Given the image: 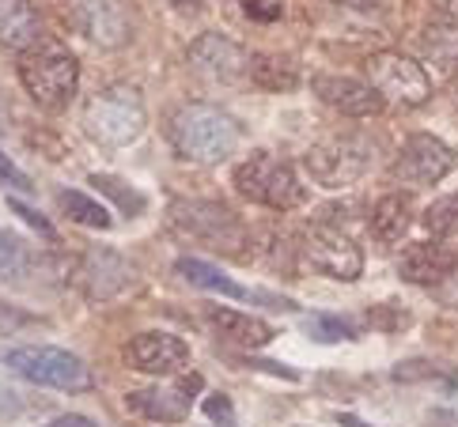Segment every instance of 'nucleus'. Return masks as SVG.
<instances>
[{"mask_svg":"<svg viewBox=\"0 0 458 427\" xmlns=\"http://www.w3.org/2000/svg\"><path fill=\"white\" fill-rule=\"evenodd\" d=\"M57 205H61L64 216H69L72 223H80V227H95V231H106V227L114 223L110 212H106L99 201H95V197L80 193V189H61V193H57Z\"/></svg>","mask_w":458,"mask_h":427,"instance_id":"obj_24","label":"nucleus"},{"mask_svg":"<svg viewBox=\"0 0 458 427\" xmlns=\"http://www.w3.org/2000/svg\"><path fill=\"white\" fill-rule=\"evenodd\" d=\"M8 208L15 212V216H23V223L27 227H35V231L42 235V239H57V231H54V220H46L38 208H30V205H23L20 197H8Z\"/></svg>","mask_w":458,"mask_h":427,"instance_id":"obj_30","label":"nucleus"},{"mask_svg":"<svg viewBox=\"0 0 458 427\" xmlns=\"http://www.w3.org/2000/svg\"><path fill=\"white\" fill-rule=\"evenodd\" d=\"M436 4L447 12V20H458V0H436Z\"/></svg>","mask_w":458,"mask_h":427,"instance_id":"obj_40","label":"nucleus"},{"mask_svg":"<svg viewBox=\"0 0 458 427\" xmlns=\"http://www.w3.org/2000/svg\"><path fill=\"white\" fill-rule=\"evenodd\" d=\"M174 272L182 276L186 284L201 288V291H216V295H227V299H250V291L242 288L239 280H232L224 269H216L212 261H201V257H178L174 261Z\"/></svg>","mask_w":458,"mask_h":427,"instance_id":"obj_21","label":"nucleus"},{"mask_svg":"<svg viewBox=\"0 0 458 427\" xmlns=\"http://www.w3.org/2000/svg\"><path fill=\"white\" fill-rule=\"evenodd\" d=\"M296 427H307V423H296Z\"/></svg>","mask_w":458,"mask_h":427,"instance_id":"obj_42","label":"nucleus"},{"mask_svg":"<svg viewBox=\"0 0 458 427\" xmlns=\"http://www.w3.org/2000/svg\"><path fill=\"white\" fill-rule=\"evenodd\" d=\"M424 231L436 235V239H451L458 235V189L447 193V197H439V201H432L428 208H424Z\"/></svg>","mask_w":458,"mask_h":427,"instance_id":"obj_26","label":"nucleus"},{"mask_svg":"<svg viewBox=\"0 0 458 427\" xmlns=\"http://www.w3.org/2000/svg\"><path fill=\"white\" fill-rule=\"evenodd\" d=\"M420 54L444 72L458 69V27L454 23H428L420 35Z\"/></svg>","mask_w":458,"mask_h":427,"instance_id":"obj_23","label":"nucleus"},{"mask_svg":"<svg viewBox=\"0 0 458 427\" xmlns=\"http://www.w3.org/2000/svg\"><path fill=\"white\" fill-rule=\"evenodd\" d=\"M167 137L174 144V155L186 163H201V167H216L239 144V121L216 103H201L190 98L182 103L171 121H167Z\"/></svg>","mask_w":458,"mask_h":427,"instance_id":"obj_1","label":"nucleus"},{"mask_svg":"<svg viewBox=\"0 0 458 427\" xmlns=\"http://www.w3.org/2000/svg\"><path fill=\"white\" fill-rule=\"evenodd\" d=\"M454 167V152L451 147L432 137V133H413L394 163V182L398 186H436L439 178H447V171Z\"/></svg>","mask_w":458,"mask_h":427,"instance_id":"obj_12","label":"nucleus"},{"mask_svg":"<svg viewBox=\"0 0 458 427\" xmlns=\"http://www.w3.org/2000/svg\"><path fill=\"white\" fill-rule=\"evenodd\" d=\"M235 189L247 197L254 205H266L273 212H292L303 205V182L296 167L281 155H269V152H254L247 155L235 167Z\"/></svg>","mask_w":458,"mask_h":427,"instance_id":"obj_6","label":"nucleus"},{"mask_svg":"<svg viewBox=\"0 0 458 427\" xmlns=\"http://www.w3.org/2000/svg\"><path fill=\"white\" fill-rule=\"evenodd\" d=\"M167 220L182 235L208 242L212 250H220L227 257H242L250 246L247 227H242L235 212L220 201H190V197H178V201L167 205Z\"/></svg>","mask_w":458,"mask_h":427,"instance_id":"obj_4","label":"nucleus"},{"mask_svg":"<svg viewBox=\"0 0 458 427\" xmlns=\"http://www.w3.org/2000/svg\"><path fill=\"white\" fill-rule=\"evenodd\" d=\"M80 284H84L91 299H99V303L114 299V295H122L133 284V265L114 246H91L84 261H80Z\"/></svg>","mask_w":458,"mask_h":427,"instance_id":"obj_14","label":"nucleus"},{"mask_svg":"<svg viewBox=\"0 0 458 427\" xmlns=\"http://www.w3.org/2000/svg\"><path fill=\"white\" fill-rule=\"evenodd\" d=\"M205 322L212 325V333L220 340L235 344L242 352H254V348H266V344L276 337L269 322H261L254 314H242L235 306H205Z\"/></svg>","mask_w":458,"mask_h":427,"instance_id":"obj_17","label":"nucleus"},{"mask_svg":"<svg viewBox=\"0 0 458 427\" xmlns=\"http://www.w3.org/2000/svg\"><path fill=\"white\" fill-rule=\"evenodd\" d=\"M42 42V15L30 0H0V46L27 54Z\"/></svg>","mask_w":458,"mask_h":427,"instance_id":"obj_19","label":"nucleus"},{"mask_svg":"<svg viewBox=\"0 0 458 427\" xmlns=\"http://www.w3.org/2000/svg\"><path fill=\"white\" fill-rule=\"evenodd\" d=\"M310 337H315V340H326V344H337V340H352L356 330H352L345 318L318 314V318H310Z\"/></svg>","mask_w":458,"mask_h":427,"instance_id":"obj_28","label":"nucleus"},{"mask_svg":"<svg viewBox=\"0 0 458 427\" xmlns=\"http://www.w3.org/2000/svg\"><path fill=\"white\" fill-rule=\"evenodd\" d=\"M310 88H315V95L322 98L326 106H334L337 113H345V118H375V113H383V106H386V98L375 91L368 80L315 76L310 80Z\"/></svg>","mask_w":458,"mask_h":427,"instance_id":"obj_15","label":"nucleus"},{"mask_svg":"<svg viewBox=\"0 0 458 427\" xmlns=\"http://www.w3.org/2000/svg\"><path fill=\"white\" fill-rule=\"evenodd\" d=\"M12 374L20 379L46 386V389H61V393H84L91 389V371L80 356L64 352V348H50V344H20V348H8L0 356Z\"/></svg>","mask_w":458,"mask_h":427,"instance_id":"obj_5","label":"nucleus"},{"mask_svg":"<svg viewBox=\"0 0 458 427\" xmlns=\"http://www.w3.org/2000/svg\"><path fill=\"white\" fill-rule=\"evenodd\" d=\"M375 155H379L375 144L368 137H360V133L330 137V140H318V144L307 147L303 171L326 189H345V186L360 182V178L375 167Z\"/></svg>","mask_w":458,"mask_h":427,"instance_id":"obj_7","label":"nucleus"},{"mask_svg":"<svg viewBox=\"0 0 458 427\" xmlns=\"http://www.w3.org/2000/svg\"><path fill=\"white\" fill-rule=\"evenodd\" d=\"M337 423H341V427H371L368 420H360V416H349V413H341V416H337Z\"/></svg>","mask_w":458,"mask_h":427,"instance_id":"obj_39","label":"nucleus"},{"mask_svg":"<svg viewBox=\"0 0 458 427\" xmlns=\"http://www.w3.org/2000/svg\"><path fill=\"white\" fill-rule=\"evenodd\" d=\"M368 325L371 330H386V333H394L405 325V310L398 303H383V306H371V314H368Z\"/></svg>","mask_w":458,"mask_h":427,"instance_id":"obj_31","label":"nucleus"},{"mask_svg":"<svg viewBox=\"0 0 458 427\" xmlns=\"http://www.w3.org/2000/svg\"><path fill=\"white\" fill-rule=\"evenodd\" d=\"M458 269V250L447 242H417L398 257V276L409 284H420V288H439L447 276Z\"/></svg>","mask_w":458,"mask_h":427,"instance_id":"obj_16","label":"nucleus"},{"mask_svg":"<svg viewBox=\"0 0 458 427\" xmlns=\"http://www.w3.org/2000/svg\"><path fill=\"white\" fill-rule=\"evenodd\" d=\"M0 186H12V189H30V182H27V174L15 167V163L0 152Z\"/></svg>","mask_w":458,"mask_h":427,"instance_id":"obj_33","label":"nucleus"},{"mask_svg":"<svg viewBox=\"0 0 458 427\" xmlns=\"http://www.w3.org/2000/svg\"><path fill=\"white\" fill-rule=\"evenodd\" d=\"M46 427H99L91 416H84V413H61V416H54Z\"/></svg>","mask_w":458,"mask_h":427,"instance_id":"obj_36","label":"nucleus"},{"mask_svg":"<svg viewBox=\"0 0 458 427\" xmlns=\"http://www.w3.org/2000/svg\"><path fill=\"white\" fill-rule=\"evenodd\" d=\"M91 186L99 189V193H106L110 201L125 212V216H137V212L144 208V197H140V193H133V189H129V186L122 182V178H114V174H91Z\"/></svg>","mask_w":458,"mask_h":427,"instance_id":"obj_27","label":"nucleus"},{"mask_svg":"<svg viewBox=\"0 0 458 427\" xmlns=\"http://www.w3.org/2000/svg\"><path fill=\"white\" fill-rule=\"evenodd\" d=\"M454 103H458V84H454Z\"/></svg>","mask_w":458,"mask_h":427,"instance_id":"obj_41","label":"nucleus"},{"mask_svg":"<svg viewBox=\"0 0 458 427\" xmlns=\"http://www.w3.org/2000/svg\"><path fill=\"white\" fill-rule=\"evenodd\" d=\"M171 8H178V12H186V15H193V12H201L205 8V0H167Z\"/></svg>","mask_w":458,"mask_h":427,"instance_id":"obj_38","label":"nucleus"},{"mask_svg":"<svg viewBox=\"0 0 458 427\" xmlns=\"http://www.w3.org/2000/svg\"><path fill=\"white\" fill-rule=\"evenodd\" d=\"M64 15L88 42L103 49H118L133 38L125 0H64Z\"/></svg>","mask_w":458,"mask_h":427,"instance_id":"obj_10","label":"nucleus"},{"mask_svg":"<svg viewBox=\"0 0 458 427\" xmlns=\"http://www.w3.org/2000/svg\"><path fill=\"white\" fill-rule=\"evenodd\" d=\"M250 61L254 57L235 38L216 35V30H205L186 49L190 72L201 80H212V84H235L239 76H250Z\"/></svg>","mask_w":458,"mask_h":427,"instance_id":"obj_11","label":"nucleus"},{"mask_svg":"<svg viewBox=\"0 0 458 427\" xmlns=\"http://www.w3.org/2000/svg\"><path fill=\"white\" fill-rule=\"evenodd\" d=\"M125 367L140 374H178L190 367V348L182 337L148 330L125 344Z\"/></svg>","mask_w":458,"mask_h":427,"instance_id":"obj_13","label":"nucleus"},{"mask_svg":"<svg viewBox=\"0 0 458 427\" xmlns=\"http://www.w3.org/2000/svg\"><path fill=\"white\" fill-rule=\"evenodd\" d=\"M368 84L379 91L386 103L398 106H424L432 98V80L424 72V64H417L413 57L398 54V49H383V54H371L368 64Z\"/></svg>","mask_w":458,"mask_h":427,"instance_id":"obj_8","label":"nucleus"},{"mask_svg":"<svg viewBox=\"0 0 458 427\" xmlns=\"http://www.w3.org/2000/svg\"><path fill=\"white\" fill-rule=\"evenodd\" d=\"M129 408L144 420H159V423H182L193 408V398L186 386H148V389H133L129 393Z\"/></svg>","mask_w":458,"mask_h":427,"instance_id":"obj_18","label":"nucleus"},{"mask_svg":"<svg viewBox=\"0 0 458 427\" xmlns=\"http://www.w3.org/2000/svg\"><path fill=\"white\" fill-rule=\"evenodd\" d=\"M20 80L42 110H64L80 88V61L64 42L42 38L20 54Z\"/></svg>","mask_w":458,"mask_h":427,"instance_id":"obj_2","label":"nucleus"},{"mask_svg":"<svg viewBox=\"0 0 458 427\" xmlns=\"http://www.w3.org/2000/svg\"><path fill=\"white\" fill-rule=\"evenodd\" d=\"M27 325H38V318L27 314L23 306H12L0 299V337H15V333H23Z\"/></svg>","mask_w":458,"mask_h":427,"instance_id":"obj_29","label":"nucleus"},{"mask_svg":"<svg viewBox=\"0 0 458 427\" xmlns=\"http://www.w3.org/2000/svg\"><path fill=\"white\" fill-rule=\"evenodd\" d=\"M436 291V299L439 303H447V306H458V269L447 276V280L444 284H439V288H432Z\"/></svg>","mask_w":458,"mask_h":427,"instance_id":"obj_35","label":"nucleus"},{"mask_svg":"<svg viewBox=\"0 0 458 427\" xmlns=\"http://www.w3.org/2000/svg\"><path fill=\"white\" fill-rule=\"evenodd\" d=\"M201 408H205V416H208L212 423H216V427H232V420H235V413H232V401H227L224 393H208Z\"/></svg>","mask_w":458,"mask_h":427,"instance_id":"obj_32","label":"nucleus"},{"mask_svg":"<svg viewBox=\"0 0 458 427\" xmlns=\"http://www.w3.org/2000/svg\"><path fill=\"white\" fill-rule=\"evenodd\" d=\"M371 235L383 246H394L405 239V231L413 227V201L405 193H386L383 201H375L371 208Z\"/></svg>","mask_w":458,"mask_h":427,"instance_id":"obj_20","label":"nucleus"},{"mask_svg":"<svg viewBox=\"0 0 458 427\" xmlns=\"http://www.w3.org/2000/svg\"><path fill=\"white\" fill-rule=\"evenodd\" d=\"M250 80L258 88H266V91H292L300 84V69L292 64L288 57H254L250 61Z\"/></svg>","mask_w":458,"mask_h":427,"instance_id":"obj_25","label":"nucleus"},{"mask_svg":"<svg viewBox=\"0 0 458 427\" xmlns=\"http://www.w3.org/2000/svg\"><path fill=\"white\" fill-rule=\"evenodd\" d=\"M303 257L318 272L334 276V280H345V284L360 280V272H364V250H360V242L345 231V227L315 223L303 235Z\"/></svg>","mask_w":458,"mask_h":427,"instance_id":"obj_9","label":"nucleus"},{"mask_svg":"<svg viewBox=\"0 0 458 427\" xmlns=\"http://www.w3.org/2000/svg\"><path fill=\"white\" fill-rule=\"evenodd\" d=\"M30 276H35V254H30V246L15 231H8V227H0V284L23 288Z\"/></svg>","mask_w":458,"mask_h":427,"instance_id":"obj_22","label":"nucleus"},{"mask_svg":"<svg viewBox=\"0 0 458 427\" xmlns=\"http://www.w3.org/2000/svg\"><path fill=\"white\" fill-rule=\"evenodd\" d=\"M247 364H250L254 371H269V374H276V379H288V382L296 379V382H300V371H288L284 364H273V359H247Z\"/></svg>","mask_w":458,"mask_h":427,"instance_id":"obj_34","label":"nucleus"},{"mask_svg":"<svg viewBox=\"0 0 458 427\" xmlns=\"http://www.w3.org/2000/svg\"><path fill=\"white\" fill-rule=\"evenodd\" d=\"M144 98L137 88L129 84H114V88H103L95 91L88 103H84V133L103 144V147H125L133 144L140 133H144Z\"/></svg>","mask_w":458,"mask_h":427,"instance_id":"obj_3","label":"nucleus"},{"mask_svg":"<svg viewBox=\"0 0 458 427\" xmlns=\"http://www.w3.org/2000/svg\"><path fill=\"white\" fill-rule=\"evenodd\" d=\"M330 4L352 8V12H379V8H383V0H330Z\"/></svg>","mask_w":458,"mask_h":427,"instance_id":"obj_37","label":"nucleus"}]
</instances>
